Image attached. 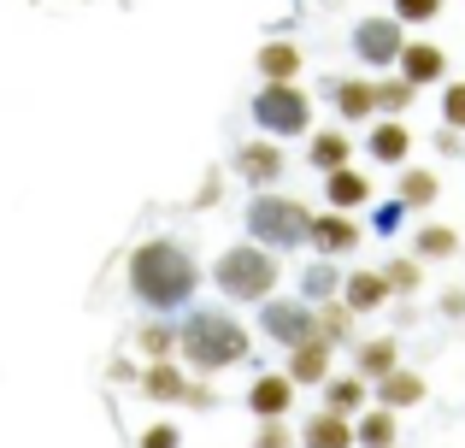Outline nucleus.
Returning <instances> with one entry per match:
<instances>
[{
	"instance_id": "obj_1",
	"label": "nucleus",
	"mask_w": 465,
	"mask_h": 448,
	"mask_svg": "<svg viewBox=\"0 0 465 448\" xmlns=\"http://www.w3.org/2000/svg\"><path fill=\"white\" fill-rule=\"evenodd\" d=\"M124 277H130V295H136L142 307H153V313L189 307V295L201 289V265H194V254L183 248V242H171V236L142 242V248L130 254Z\"/></svg>"
},
{
	"instance_id": "obj_35",
	"label": "nucleus",
	"mask_w": 465,
	"mask_h": 448,
	"mask_svg": "<svg viewBox=\"0 0 465 448\" xmlns=\"http://www.w3.org/2000/svg\"><path fill=\"white\" fill-rule=\"evenodd\" d=\"M295 437H289L283 419H260V437H253V448H289Z\"/></svg>"
},
{
	"instance_id": "obj_26",
	"label": "nucleus",
	"mask_w": 465,
	"mask_h": 448,
	"mask_svg": "<svg viewBox=\"0 0 465 448\" xmlns=\"http://www.w3.org/2000/svg\"><path fill=\"white\" fill-rule=\"evenodd\" d=\"M412 254H419V260H454V254H460V230L454 224H419Z\"/></svg>"
},
{
	"instance_id": "obj_19",
	"label": "nucleus",
	"mask_w": 465,
	"mask_h": 448,
	"mask_svg": "<svg viewBox=\"0 0 465 448\" xmlns=\"http://www.w3.org/2000/svg\"><path fill=\"white\" fill-rule=\"evenodd\" d=\"M377 407H389V413H401V407H419L424 402V372H407V366H395L389 378H377Z\"/></svg>"
},
{
	"instance_id": "obj_13",
	"label": "nucleus",
	"mask_w": 465,
	"mask_h": 448,
	"mask_svg": "<svg viewBox=\"0 0 465 448\" xmlns=\"http://www.w3.org/2000/svg\"><path fill=\"white\" fill-rule=\"evenodd\" d=\"M365 154H371L377 165H407V154H412V130L401 124V118H377L371 136H365Z\"/></svg>"
},
{
	"instance_id": "obj_7",
	"label": "nucleus",
	"mask_w": 465,
	"mask_h": 448,
	"mask_svg": "<svg viewBox=\"0 0 465 448\" xmlns=\"http://www.w3.org/2000/svg\"><path fill=\"white\" fill-rule=\"evenodd\" d=\"M260 331L272 336L277 348H301V343H318V307L312 301H265L260 307Z\"/></svg>"
},
{
	"instance_id": "obj_6",
	"label": "nucleus",
	"mask_w": 465,
	"mask_h": 448,
	"mask_svg": "<svg viewBox=\"0 0 465 448\" xmlns=\"http://www.w3.org/2000/svg\"><path fill=\"white\" fill-rule=\"evenodd\" d=\"M401 47H407V24L389 12V18H360L353 24V59H365L371 71H395Z\"/></svg>"
},
{
	"instance_id": "obj_32",
	"label": "nucleus",
	"mask_w": 465,
	"mask_h": 448,
	"mask_svg": "<svg viewBox=\"0 0 465 448\" xmlns=\"http://www.w3.org/2000/svg\"><path fill=\"white\" fill-rule=\"evenodd\" d=\"M442 130H460L465 136V77L442 83Z\"/></svg>"
},
{
	"instance_id": "obj_33",
	"label": "nucleus",
	"mask_w": 465,
	"mask_h": 448,
	"mask_svg": "<svg viewBox=\"0 0 465 448\" xmlns=\"http://www.w3.org/2000/svg\"><path fill=\"white\" fill-rule=\"evenodd\" d=\"M442 6L448 0H395V18L401 24H430V18H442Z\"/></svg>"
},
{
	"instance_id": "obj_11",
	"label": "nucleus",
	"mask_w": 465,
	"mask_h": 448,
	"mask_svg": "<svg viewBox=\"0 0 465 448\" xmlns=\"http://www.w3.org/2000/svg\"><path fill=\"white\" fill-rule=\"evenodd\" d=\"M395 77H407L412 89H430V83H442V77H448V54H442L436 42H412V35H407Z\"/></svg>"
},
{
	"instance_id": "obj_23",
	"label": "nucleus",
	"mask_w": 465,
	"mask_h": 448,
	"mask_svg": "<svg viewBox=\"0 0 465 448\" xmlns=\"http://www.w3.org/2000/svg\"><path fill=\"white\" fill-rule=\"evenodd\" d=\"M307 160L318 165V172H341V165L353 160V142H348V130H312V142H307Z\"/></svg>"
},
{
	"instance_id": "obj_22",
	"label": "nucleus",
	"mask_w": 465,
	"mask_h": 448,
	"mask_svg": "<svg viewBox=\"0 0 465 448\" xmlns=\"http://www.w3.org/2000/svg\"><path fill=\"white\" fill-rule=\"evenodd\" d=\"M436 195H442V177H436V172H424V165H401L395 201H401L407 213H424V207H430Z\"/></svg>"
},
{
	"instance_id": "obj_8",
	"label": "nucleus",
	"mask_w": 465,
	"mask_h": 448,
	"mask_svg": "<svg viewBox=\"0 0 465 448\" xmlns=\"http://www.w3.org/2000/svg\"><path fill=\"white\" fill-rule=\"evenodd\" d=\"M307 248L318 260H341V254L360 248V224H353V213H312V230H307Z\"/></svg>"
},
{
	"instance_id": "obj_5",
	"label": "nucleus",
	"mask_w": 465,
	"mask_h": 448,
	"mask_svg": "<svg viewBox=\"0 0 465 448\" xmlns=\"http://www.w3.org/2000/svg\"><path fill=\"white\" fill-rule=\"evenodd\" d=\"M253 124L265 130L272 142H289V136H307L312 130V101L301 83H265L253 95Z\"/></svg>"
},
{
	"instance_id": "obj_17",
	"label": "nucleus",
	"mask_w": 465,
	"mask_h": 448,
	"mask_svg": "<svg viewBox=\"0 0 465 448\" xmlns=\"http://www.w3.org/2000/svg\"><path fill=\"white\" fill-rule=\"evenodd\" d=\"M395 366H401V343H395V336H371V343H353V372H360L365 383L389 378Z\"/></svg>"
},
{
	"instance_id": "obj_4",
	"label": "nucleus",
	"mask_w": 465,
	"mask_h": 448,
	"mask_svg": "<svg viewBox=\"0 0 465 448\" xmlns=\"http://www.w3.org/2000/svg\"><path fill=\"white\" fill-rule=\"evenodd\" d=\"M307 230H312V207L307 201H289V195H272V189H260V195L248 201V236L260 242V248H307Z\"/></svg>"
},
{
	"instance_id": "obj_24",
	"label": "nucleus",
	"mask_w": 465,
	"mask_h": 448,
	"mask_svg": "<svg viewBox=\"0 0 465 448\" xmlns=\"http://www.w3.org/2000/svg\"><path fill=\"white\" fill-rule=\"evenodd\" d=\"M353 443H360V448H395L401 443L395 413H389V407H365V413L353 419Z\"/></svg>"
},
{
	"instance_id": "obj_30",
	"label": "nucleus",
	"mask_w": 465,
	"mask_h": 448,
	"mask_svg": "<svg viewBox=\"0 0 465 448\" xmlns=\"http://www.w3.org/2000/svg\"><path fill=\"white\" fill-rule=\"evenodd\" d=\"M383 277H389V289H395V295H419V284H424V260H419V254H401V260H389V265H383Z\"/></svg>"
},
{
	"instance_id": "obj_2",
	"label": "nucleus",
	"mask_w": 465,
	"mask_h": 448,
	"mask_svg": "<svg viewBox=\"0 0 465 448\" xmlns=\"http://www.w3.org/2000/svg\"><path fill=\"white\" fill-rule=\"evenodd\" d=\"M177 354L194 372H224L248 360V331L236 324L230 307H189V319L177 324Z\"/></svg>"
},
{
	"instance_id": "obj_27",
	"label": "nucleus",
	"mask_w": 465,
	"mask_h": 448,
	"mask_svg": "<svg viewBox=\"0 0 465 448\" xmlns=\"http://www.w3.org/2000/svg\"><path fill=\"white\" fill-rule=\"evenodd\" d=\"M318 343H330V348L353 343V313L341 307V295L336 301H318Z\"/></svg>"
},
{
	"instance_id": "obj_38",
	"label": "nucleus",
	"mask_w": 465,
	"mask_h": 448,
	"mask_svg": "<svg viewBox=\"0 0 465 448\" xmlns=\"http://www.w3.org/2000/svg\"><path fill=\"white\" fill-rule=\"evenodd\" d=\"M401 213H407V207H401V201H389V207L377 213V230H395V224H401Z\"/></svg>"
},
{
	"instance_id": "obj_29",
	"label": "nucleus",
	"mask_w": 465,
	"mask_h": 448,
	"mask_svg": "<svg viewBox=\"0 0 465 448\" xmlns=\"http://www.w3.org/2000/svg\"><path fill=\"white\" fill-rule=\"evenodd\" d=\"M301 289H307V301H336V295H341V272H336V260H318V265H307Z\"/></svg>"
},
{
	"instance_id": "obj_12",
	"label": "nucleus",
	"mask_w": 465,
	"mask_h": 448,
	"mask_svg": "<svg viewBox=\"0 0 465 448\" xmlns=\"http://www.w3.org/2000/svg\"><path fill=\"white\" fill-rule=\"evenodd\" d=\"M389 295H395V289H389L383 265H377V272L365 265V272H348V277H341V307H348L353 319H360V313H377Z\"/></svg>"
},
{
	"instance_id": "obj_25",
	"label": "nucleus",
	"mask_w": 465,
	"mask_h": 448,
	"mask_svg": "<svg viewBox=\"0 0 465 448\" xmlns=\"http://www.w3.org/2000/svg\"><path fill=\"white\" fill-rule=\"evenodd\" d=\"M253 65H260L265 83H295V77H301V47H295V42H265Z\"/></svg>"
},
{
	"instance_id": "obj_15",
	"label": "nucleus",
	"mask_w": 465,
	"mask_h": 448,
	"mask_svg": "<svg viewBox=\"0 0 465 448\" xmlns=\"http://www.w3.org/2000/svg\"><path fill=\"white\" fill-rule=\"evenodd\" d=\"M324 201H330V213H360L365 201H371V177L353 172V165H341V172L324 177Z\"/></svg>"
},
{
	"instance_id": "obj_10",
	"label": "nucleus",
	"mask_w": 465,
	"mask_h": 448,
	"mask_svg": "<svg viewBox=\"0 0 465 448\" xmlns=\"http://www.w3.org/2000/svg\"><path fill=\"white\" fill-rule=\"evenodd\" d=\"M236 177L253 189H272L277 177H283V142H248V148H236Z\"/></svg>"
},
{
	"instance_id": "obj_31",
	"label": "nucleus",
	"mask_w": 465,
	"mask_h": 448,
	"mask_svg": "<svg viewBox=\"0 0 465 448\" xmlns=\"http://www.w3.org/2000/svg\"><path fill=\"white\" fill-rule=\"evenodd\" d=\"M412 95H419V89H412L407 77H377V113H383V118H401L412 106Z\"/></svg>"
},
{
	"instance_id": "obj_36",
	"label": "nucleus",
	"mask_w": 465,
	"mask_h": 448,
	"mask_svg": "<svg viewBox=\"0 0 465 448\" xmlns=\"http://www.w3.org/2000/svg\"><path fill=\"white\" fill-rule=\"evenodd\" d=\"M436 307L448 313V319H465V289H442V301Z\"/></svg>"
},
{
	"instance_id": "obj_14",
	"label": "nucleus",
	"mask_w": 465,
	"mask_h": 448,
	"mask_svg": "<svg viewBox=\"0 0 465 448\" xmlns=\"http://www.w3.org/2000/svg\"><path fill=\"white\" fill-rule=\"evenodd\" d=\"M248 407H253L260 419H289V407H295V383H289L283 372H265V378H253Z\"/></svg>"
},
{
	"instance_id": "obj_37",
	"label": "nucleus",
	"mask_w": 465,
	"mask_h": 448,
	"mask_svg": "<svg viewBox=\"0 0 465 448\" xmlns=\"http://www.w3.org/2000/svg\"><path fill=\"white\" fill-rule=\"evenodd\" d=\"M436 148H442V154H465V136H460V130H436Z\"/></svg>"
},
{
	"instance_id": "obj_20",
	"label": "nucleus",
	"mask_w": 465,
	"mask_h": 448,
	"mask_svg": "<svg viewBox=\"0 0 465 448\" xmlns=\"http://www.w3.org/2000/svg\"><path fill=\"white\" fill-rule=\"evenodd\" d=\"M189 372L177 366V360H159V366H148L142 372V395H148V402H189Z\"/></svg>"
},
{
	"instance_id": "obj_34",
	"label": "nucleus",
	"mask_w": 465,
	"mask_h": 448,
	"mask_svg": "<svg viewBox=\"0 0 465 448\" xmlns=\"http://www.w3.org/2000/svg\"><path fill=\"white\" fill-rule=\"evenodd\" d=\"M136 448H183V431L171 425V419H159V425L142 431V443H136Z\"/></svg>"
},
{
	"instance_id": "obj_18",
	"label": "nucleus",
	"mask_w": 465,
	"mask_h": 448,
	"mask_svg": "<svg viewBox=\"0 0 465 448\" xmlns=\"http://www.w3.org/2000/svg\"><path fill=\"white\" fill-rule=\"evenodd\" d=\"M283 378L295 383H330V343H301V348H289V360H283Z\"/></svg>"
},
{
	"instance_id": "obj_21",
	"label": "nucleus",
	"mask_w": 465,
	"mask_h": 448,
	"mask_svg": "<svg viewBox=\"0 0 465 448\" xmlns=\"http://www.w3.org/2000/svg\"><path fill=\"white\" fill-rule=\"evenodd\" d=\"M301 448H353V419L318 407L307 425H301Z\"/></svg>"
},
{
	"instance_id": "obj_3",
	"label": "nucleus",
	"mask_w": 465,
	"mask_h": 448,
	"mask_svg": "<svg viewBox=\"0 0 465 448\" xmlns=\"http://www.w3.org/2000/svg\"><path fill=\"white\" fill-rule=\"evenodd\" d=\"M277 254L272 248H260V242H242V248H224L218 254V265H213V284H218V295H230V301H272V289H277Z\"/></svg>"
},
{
	"instance_id": "obj_16",
	"label": "nucleus",
	"mask_w": 465,
	"mask_h": 448,
	"mask_svg": "<svg viewBox=\"0 0 465 448\" xmlns=\"http://www.w3.org/2000/svg\"><path fill=\"white\" fill-rule=\"evenodd\" d=\"M365 402H371V383L360 372H341V378L324 383V413H341V419H360Z\"/></svg>"
},
{
	"instance_id": "obj_28",
	"label": "nucleus",
	"mask_w": 465,
	"mask_h": 448,
	"mask_svg": "<svg viewBox=\"0 0 465 448\" xmlns=\"http://www.w3.org/2000/svg\"><path fill=\"white\" fill-rule=\"evenodd\" d=\"M136 348H142V360H148V366H159V360L177 354V331H171V324H142V331H136Z\"/></svg>"
},
{
	"instance_id": "obj_9",
	"label": "nucleus",
	"mask_w": 465,
	"mask_h": 448,
	"mask_svg": "<svg viewBox=\"0 0 465 448\" xmlns=\"http://www.w3.org/2000/svg\"><path fill=\"white\" fill-rule=\"evenodd\" d=\"M330 106H336L341 124H360V118H377V77H336L324 83Z\"/></svg>"
}]
</instances>
